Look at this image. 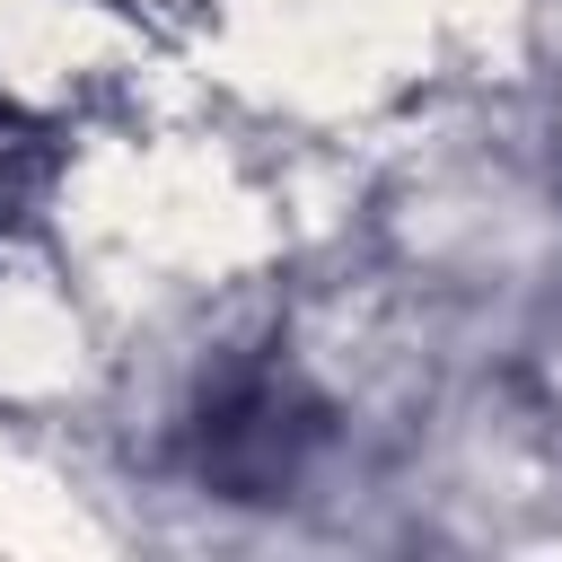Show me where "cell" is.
Masks as SVG:
<instances>
[{"instance_id":"obj_2","label":"cell","mask_w":562,"mask_h":562,"mask_svg":"<svg viewBox=\"0 0 562 562\" xmlns=\"http://www.w3.org/2000/svg\"><path fill=\"white\" fill-rule=\"evenodd\" d=\"M18 202H26V132H18V114L0 105V228H9Z\"/></svg>"},{"instance_id":"obj_1","label":"cell","mask_w":562,"mask_h":562,"mask_svg":"<svg viewBox=\"0 0 562 562\" xmlns=\"http://www.w3.org/2000/svg\"><path fill=\"white\" fill-rule=\"evenodd\" d=\"M307 439H316V422H307L299 386L272 378V369H255V378H228V386L202 404V422H193V465H202V483H220V492H237V501H263V492H281V483L299 474Z\"/></svg>"}]
</instances>
